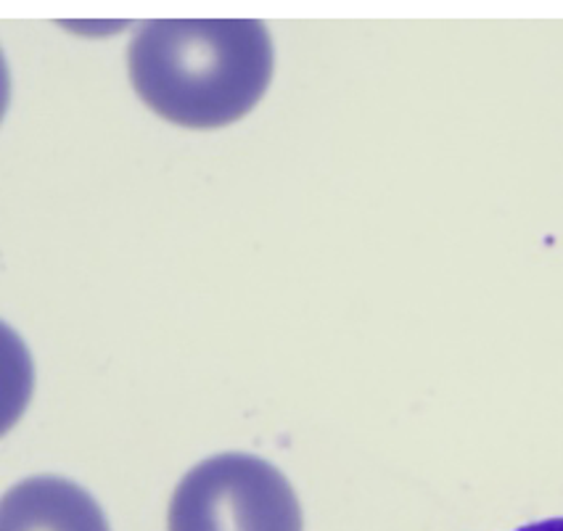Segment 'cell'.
<instances>
[{"instance_id":"6da1fadb","label":"cell","mask_w":563,"mask_h":531,"mask_svg":"<svg viewBox=\"0 0 563 531\" xmlns=\"http://www.w3.org/2000/svg\"><path fill=\"white\" fill-rule=\"evenodd\" d=\"M128 56L143 103L191 130L241 120L273 77L271 32L257 19H156L137 30Z\"/></svg>"},{"instance_id":"7a4b0ae2","label":"cell","mask_w":563,"mask_h":531,"mask_svg":"<svg viewBox=\"0 0 563 531\" xmlns=\"http://www.w3.org/2000/svg\"><path fill=\"white\" fill-rule=\"evenodd\" d=\"M169 531H302V508L289 478L246 452L196 465L178 484Z\"/></svg>"},{"instance_id":"3957f363","label":"cell","mask_w":563,"mask_h":531,"mask_svg":"<svg viewBox=\"0 0 563 531\" xmlns=\"http://www.w3.org/2000/svg\"><path fill=\"white\" fill-rule=\"evenodd\" d=\"M0 531H109L101 505L62 476H32L0 497Z\"/></svg>"},{"instance_id":"277c9868","label":"cell","mask_w":563,"mask_h":531,"mask_svg":"<svg viewBox=\"0 0 563 531\" xmlns=\"http://www.w3.org/2000/svg\"><path fill=\"white\" fill-rule=\"evenodd\" d=\"M35 389V365L22 336L0 320V436L14 429Z\"/></svg>"},{"instance_id":"5b68a950","label":"cell","mask_w":563,"mask_h":531,"mask_svg":"<svg viewBox=\"0 0 563 531\" xmlns=\"http://www.w3.org/2000/svg\"><path fill=\"white\" fill-rule=\"evenodd\" d=\"M11 98V77H9V64H5L3 51H0V120H3L5 109H9Z\"/></svg>"},{"instance_id":"8992f818","label":"cell","mask_w":563,"mask_h":531,"mask_svg":"<svg viewBox=\"0 0 563 531\" xmlns=\"http://www.w3.org/2000/svg\"><path fill=\"white\" fill-rule=\"evenodd\" d=\"M519 531H563V518H550V521L529 523V527H521Z\"/></svg>"}]
</instances>
